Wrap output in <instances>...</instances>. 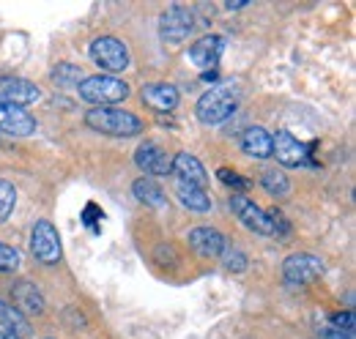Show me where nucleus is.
<instances>
[{"instance_id":"1","label":"nucleus","mask_w":356,"mask_h":339,"mask_svg":"<svg viewBox=\"0 0 356 339\" xmlns=\"http://www.w3.org/2000/svg\"><path fill=\"white\" fill-rule=\"evenodd\" d=\"M238 107V88L236 85H217L211 90H206L195 107L197 121L206 126H217L225 124Z\"/></svg>"},{"instance_id":"2","label":"nucleus","mask_w":356,"mask_h":339,"mask_svg":"<svg viewBox=\"0 0 356 339\" xmlns=\"http://www.w3.org/2000/svg\"><path fill=\"white\" fill-rule=\"evenodd\" d=\"M86 124L102 134H110V137H137L143 131V121L127 113V110H113V107H93L86 113Z\"/></svg>"},{"instance_id":"3","label":"nucleus","mask_w":356,"mask_h":339,"mask_svg":"<svg viewBox=\"0 0 356 339\" xmlns=\"http://www.w3.org/2000/svg\"><path fill=\"white\" fill-rule=\"evenodd\" d=\"M77 90L90 104H118V101H124L129 96V85L124 80H118V77H110V74L83 77Z\"/></svg>"},{"instance_id":"4","label":"nucleus","mask_w":356,"mask_h":339,"mask_svg":"<svg viewBox=\"0 0 356 339\" xmlns=\"http://www.w3.org/2000/svg\"><path fill=\"white\" fill-rule=\"evenodd\" d=\"M90 58L99 69H104L110 77L115 72H124L129 66V49L115 36H99L90 42Z\"/></svg>"},{"instance_id":"5","label":"nucleus","mask_w":356,"mask_h":339,"mask_svg":"<svg viewBox=\"0 0 356 339\" xmlns=\"http://www.w3.org/2000/svg\"><path fill=\"white\" fill-rule=\"evenodd\" d=\"M31 252L33 257L39 260V263H44V265H55V263H60V235H58V230H55V224L52 222H36L33 224V235H31Z\"/></svg>"},{"instance_id":"6","label":"nucleus","mask_w":356,"mask_h":339,"mask_svg":"<svg viewBox=\"0 0 356 339\" xmlns=\"http://www.w3.org/2000/svg\"><path fill=\"white\" fill-rule=\"evenodd\" d=\"M321 274H323V260L318 254L296 252L285 257V263H282V276L291 285H310Z\"/></svg>"},{"instance_id":"7","label":"nucleus","mask_w":356,"mask_h":339,"mask_svg":"<svg viewBox=\"0 0 356 339\" xmlns=\"http://www.w3.org/2000/svg\"><path fill=\"white\" fill-rule=\"evenodd\" d=\"M230 208H233V213L238 216V222H241L247 230H252V233H258V235H274L266 211H264L261 206H255L247 195L236 192V195L230 197Z\"/></svg>"},{"instance_id":"8","label":"nucleus","mask_w":356,"mask_h":339,"mask_svg":"<svg viewBox=\"0 0 356 339\" xmlns=\"http://www.w3.org/2000/svg\"><path fill=\"white\" fill-rule=\"evenodd\" d=\"M192 28H195V17L184 6H173L159 17V36L168 44H181L192 33Z\"/></svg>"},{"instance_id":"9","label":"nucleus","mask_w":356,"mask_h":339,"mask_svg":"<svg viewBox=\"0 0 356 339\" xmlns=\"http://www.w3.org/2000/svg\"><path fill=\"white\" fill-rule=\"evenodd\" d=\"M307 145L305 142H299L291 131H277L274 137H271V156H277V162L280 165H285V167H299V165H305V159H307Z\"/></svg>"},{"instance_id":"10","label":"nucleus","mask_w":356,"mask_h":339,"mask_svg":"<svg viewBox=\"0 0 356 339\" xmlns=\"http://www.w3.org/2000/svg\"><path fill=\"white\" fill-rule=\"evenodd\" d=\"M39 99H42V90L31 83V80H19V77L0 80V104L22 107V104H33Z\"/></svg>"},{"instance_id":"11","label":"nucleus","mask_w":356,"mask_h":339,"mask_svg":"<svg viewBox=\"0 0 356 339\" xmlns=\"http://www.w3.org/2000/svg\"><path fill=\"white\" fill-rule=\"evenodd\" d=\"M0 131L14 134V137H28L36 131V118L14 104H0Z\"/></svg>"},{"instance_id":"12","label":"nucleus","mask_w":356,"mask_h":339,"mask_svg":"<svg viewBox=\"0 0 356 339\" xmlns=\"http://www.w3.org/2000/svg\"><path fill=\"white\" fill-rule=\"evenodd\" d=\"M186 238H189V247L200 254V257H206V260L222 257L225 235L220 230H214V227H195V230H189Z\"/></svg>"},{"instance_id":"13","label":"nucleus","mask_w":356,"mask_h":339,"mask_svg":"<svg viewBox=\"0 0 356 339\" xmlns=\"http://www.w3.org/2000/svg\"><path fill=\"white\" fill-rule=\"evenodd\" d=\"M222 49H225V42L220 36H203L200 42H195L189 47V60H192L195 69L209 72V69H214L220 63Z\"/></svg>"},{"instance_id":"14","label":"nucleus","mask_w":356,"mask_h":339,"mask_svg":"<svg viewBox=\"0 0 356 339\" xmlns=\"http://www.w3.org/2000/svg\"><path fill=\"white\" fill-rule=\"evenodd\" d=\"M134 162H137V167L143 170V172H148V175H168L170 167H173V159L156 142H143L137 148V154H134Z\"/></svg>"},{"instance_id":"15","label":"nucleus","mask_w":356,"mask_h":339,"mask_svg":"<svg viewBox=\"0 0 356 339\" xmlns=\"http://www.w3.org/2000/svg\"><path fill=\"white\" fill-rule=\"evenodd\" d=\"M178 88L170 83H151L143 85V101L154 107L156 113H173L178 107Z\"/></svg>"},{"instance_id":"16","label":"nucleus","mask_w":356,"mask_h":339,"mask_svg":"<svg viewBox=\"0 0 356 339\" xmlns=\"http://www.w3.org/2000/svg\"><path fill=\"white\" fill-rule=\"evenodd\" d=\"M170 172H176L178 181L192 183V186H200V189H203V183L209 181L203 162H200L197 156H192L189 151H178L176 156H173V167H170Z\"/></svg>"},{"instance_id":"17","label":"nucleus","mask_w":356,"mask_h":339,"mask_svg":"<svg viewBox=\"0 0 356 339\" xmlns=\"http://www.w3.org/2000/svg\"><path fill=\"white\" fill-rule=\"evenodd\" d=\"M11 296H14V309H19L22 315H42L44 312V298L36 290V285H31L28 279L17 282Z\"/></svg>"},{"instance_id":"18","label":"nucleus","mask_w":356,"mask_h":339,"mask_svg":"<svg viewBox=\"0 0 356 339\" xmlns=\"http://www.w3.org/2000/svg\"><path fill=\"white\" fill-rule=\"evenodd\" d=\"M241 151L252 159H271V134L261 126L244 129L241 134Z\"/></svg>"},{"instance_id":"19","label":"nucleus","mask_w":356,"mask_h":339,"mask_svg":"<svg viewBox=\"0 0 356 339\" xmlns=\"http://www.w3.org/2000/svg\"><path fill=\"white\" fill-rule=\"evenodd\" d=\"M176 197L181 200V206H186L189 211L203 213L211 208V197L200 186H192V183H184V181H176Z\"/></svg>"},{"instance_id":"20","label":"nucleus","mask_w":356,"mask_h":339,"mask_svg":"<svg viewBox=\"0 0 356 339\" xmlns=\"http://www.w3.org/2000/svg\"><path fill=\"white\" fill-rule=\"evenodd\" d=\"M132 192H134V197H137L140 203H145V206H154V208H165V206H168V197H165L162 186L154 183L151 178H137L132 183Z\"/></svg>"},{"instance_id":"21","label":"nucleus","mask_w":356,"mask_h":339,"mask_svg":"<svg viewBox=\"0 0 356 339\" xmlns=\"http://www.w3.org/2000/svg\"><path fill=\"white\" fill-rule=\"evenodd\" d=\"M0 326H6V331L14 334V337H22V334L28 331L25 315H22L19 309H14V304H8V301H3V298H0Z\"/></svg>"},{"instance_id":"22","label":"nucleus","mask_w":356,"mask_h":339,"mask_svg":"<svg viewBox=\"0 0 356 339\" xmlns=\"http://www.w3.org/2000/svg\"><path fill=\"white\" fill-rule=\"evenodd\" d=\"M261 183H264V189H266L268 195H274V197H288V192H291V181H288V175L277 167L264 170Z\"/></svg>"},{"instance_id":"23","label":"nucleus","mask_w":356,"mask_h":339,"mask_svg":"<svg viewBox=\"0 0 356 339\" xmlns=\"http://www.w3.org/2000/svg\"><path fill=\"white\" fill-rule=\"evenodd\" d=\"M52 80L58 85H63V88H69V85H80L83 83V72L77 69V66H72V63H58V69L52 72Z\"/></svg>"},{"instance_id":"24","label":"nucleus","mask_w":356,"mask_h":339,"mask_svg":"<svg viewBox=\"0 0 356 339\" xmlns=\"http://www.w3.org/2000/svg\"><path fill=\"white\" fill-rule=\"evenodd\" d=\"M14 206H17V189L0 178V222H6L11 216Z\"/></svg>"},{"instance_id":"25","label":"nucleus","mask_w":356,"mask_h":339,"mask_svg":"<svg viewBox=\"0 0 356 339\" xmlns=\"http://www.w3.org/2000/svg\"><path fill=\"white\" fill-rule=\"evenodd\" d=\"M268 222H271V230H274V235L280 238V241H288V235H291V224H288V219H285V213L277 211V208H271L266 211Z\"/></svg>"},{"instance_id":"26","label":"nucleus","mask_w":356,"mask_h":339,"mask_svg":"<svg viewBox=\"0 0 356 339\" xmlns=\"http://www.w3.org/2000/svg\"><path fill=\"white\" fill-rule=\"evenodd\" d=\"M19 263H22V254L17 252L14 247H6V244H0V271H3V274H8V271H17V268H19Z\"/></svg>"},{"instance_id":"27","label":"nucleus","mask_w":356,"mask_h":339,"mask_svg":"<svg viewBox=\"0 0 356 339\" xmlns=\"http://www.w3.org/2000/svg\"><path fill=\"white\" fill-rule=\"evenodd\" d=\"M225 257V268L227 271H233V274H241V271H247V254L241 252V249H227V252H222Z\"/></svg>"},{"instance_id":"28","label":"nucleus","mask_w":356,"mask_h":339,"mask_svg":"<svg viewBox=\"0 0 356 339\" xmlns=\"http://www.w3.org/2000/svg\"><path fill=\"white\" fill-rule=\"evenodd\" d=\"M332 329L354 334V315H351V312H337V315H332Z\"/></svg>"},{"instance_id":"29","label":"nucleus","mask_w":356,"mask_h":339,"mask_svg":"<svg viewBox=\"0 0 356 339\" xmlns=\"http://www.w3.org/2000/svg\"><path fill=\"white\" fill-rule=\"evenodd\" d=\"M217 175H220V181H222V183H230V186H247V183H244L233 170H227V167H222Z\"/></svg>"},{"instance_id":"30","label":"nucleus","mask_w":356,"mask_h":339,"mask_svg":"<svg viewBox=\"0 0 356 339\" xmlns=\"http://www.w3.org/2000/svg\"><path fill=\"white\" fill-rule=\"evenodd\" d=\"M321 339H354V334H348V331H337V329H326Z\"/></svg>"},{"instance_id":"31","label":"nucleus","mask_w":356,"mask_h":339,"mask_svg":"<svg viewBox=\"0 0 356 339\" xmlns=\"http://www.w3.org/2000/svg\"><path fill=\"white\" fill-rule=\"evenodd\" d=\"M244 6H247V3H227L230 11H238V8H244Z\"/></svg>"},{"instance_id":"32","label":"nucleus","mask_w":356,"mask_h":339,"mask_svg":"<svg viewBox=\"0 0 356 339\" xmlns=\"http://www.w3.org/2000/svg\"><path fill=\"white\" fill-rule=\"evenodd\" d=\"M3 339H22V337H14V334H6Z\"/></svg>"},{"instance_id":"33","label":"nucleus","mask_w":356,"mask_h":339,"mask_svg":"<svg viewBox=\"0 0 356 339\" xmlns=\"http://www.w3.org/2000/svg\"><path fill=\"white\" fill-rule=\"evenodd\" d=\"M0 339H3V334H0Z\"/></svg>"}]
</instances>
